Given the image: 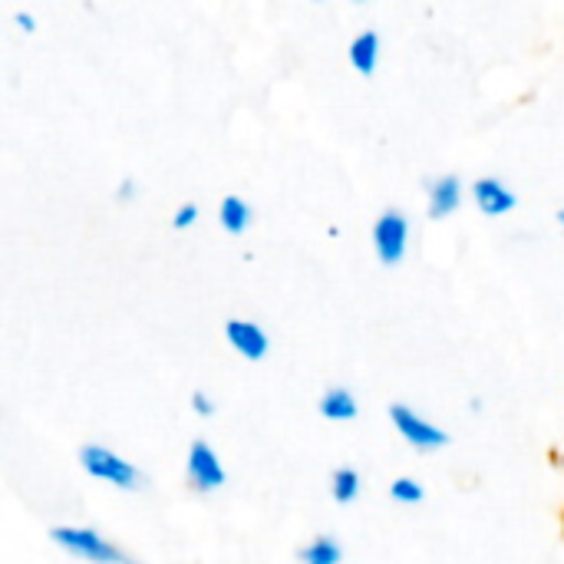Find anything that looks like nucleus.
<instances>
[{
	"mask_svg": "<svg viewBox=\"0 0 564 564\" xmlns=\"http://www.w3.org/2000/svg\"><path fill=\"white\" fill-rule=\"evenodd\" d=\"M347 59L357 73L364 76H373L377 63H380V33L377 30H364L360 36H354L350 50H347Z\"/></svg>",
	"mask_w": 564,
	"mask_h": 564,
	"instance_id": "10",
	"label": "nucleus"
},
{
	"mask_svg": "<svg viewBox=\"0 0 564 564\" xmlns=\"http://www.w3.org/2000/svg\"><path fill=\"white\" fill-rule=\"evenodd\" d=\"M13 20H17V26H20L23 33H33V30H36V17H33L30 10H17Z\"/></svg>",
	"mask_w": 564,
	"mask_h": 564,
	"instance_id": "17",
	"label": "nucleus"
},
{
	"mask_svg": "<svg viewBox=\"0 0 564 564\" xmlns=\"http://www.w3.org/2000/svg\"><path fill=\"white\" fill-rule=\"evenodd\" d=\"M426 188H430V208H426L430 218L440 221V218H449L453 212H459V205H463V182H459V175H443V178L430 182Z\"/></svg>",
	"mask_w": 564,
	"mask_h": 564,
	"instance_id": "8",
	"label": "nucleus"
},
{
	"mask_svg": "<svg viewBox=\"0 0 564 564\" xmlns=\"http://www.w3.org/2000/svg\"><path fill=\"white\" fill-rule=\"evenodd\" d=\"M406 248H410V218L400 208H387L373 225V251L380 264L397 268L406 258Z\"/></svg>",
	"mask_w": 564,
	"mask_h": 564,
	"instance_id": "4",
	"label": "nucleus"
},
{
	"mask_svg": "<svg viewBox=\"0 0 564 564\" xmlns=\"http://www.w3.org/2000/svg\"><path fill=\"white\" fill-rule=\"evenodd\" d=\"M473 202H476V208H479L482 215H489V218H502V215H509V212L519 205L516 192H512L502 178H492V175L473 182Z\"/></svg>",
	"mask_w": 564,
	"mask_h": 564,
	"instance_id": "7",
	"label": "nucleus"
},
{
	"mask_svg": "<svg viewBox=\"0 0 564 564\" xmlns=\"http://www.w3.org/2000/svg\"><path fill=\"white\" fill-rule=\"evenodd\" d=\"M192 410H195L198 416H212V413H215V400H212L205 390H195V393H192Z\"/></svg>",
	"mask_w": 564,
	"mask_h": 564,
	"instance_id": "16",
	"label": "nucleus"
},
{
	"mask_svg": "<svg viewBox=\"0 0 564 564\" xmlns=\"http://www.w3.org/2000/svg\"><path fill=\"white\" fill-rule=\"evenodd\" d=\"M79 466H83L93 479H99V482H106V486H116V489H126V492H135V489L145 486L142 473H139L132 463H126L122 456H116L112 449H106V446H99V443L79 446Z\"/></svg>",
	"mask_w": 564,
	"mask_h": 564,
	"instance_id": "2",
	"label": "nucleus"
},
{
	"mask_svg": "<svg viewBox=\"0 0 564 564\" xmlns=\"http://www.w3.org/2000/svg\"><path fill=\"white\" fill-rule=\"evenodd\" d=\"M390 423H393V430H397L416 453H436V449L449 446V433H446L443 426L423 420V416H420L413 406H406V403H393V406H390Z\"/></svg>",
	"mask_w": 564,
	"mask_h": 564,
	"instance_id": "3",
	"label": "nucleus"
},
{
	"mask_svg": "<svg viewBox=\"0 0 564 564\" xmlns=\"http://www.w3.org/2000/svg\"><path fill=\"white\" fill-rule=\"evenodd\" d=\"M317 410H321V416H327L330 423H347V420H357L360 403H357V397H354L347 387H330V390H324Z\"/></svg>",
	"mask_w": 564,
	"mask_h": 564,
	"instance_id": "9",
	"label": "nucleus"
},
{
	"mask_svg": "<svg viewBox=\"0 0 564 564\" xmlns=\"http://www.w3.org/2000/svg\"><path fill=\"white\" fill-rule=\"evenodd\" d=\"M53 545H59L63 552H69L73 558L89 564H139L132 555H126L119 545H112L106 535H99L96 529H50Z\"/></svg>",
	"mask_w": 564,
	"mask_h": 564,
	"instance_id": "1",
	"label": "nucleus"
},
{
	"mask_svg": "<svg viewBox=\"0 0 564 564\" xmlns=\"http://www.w3.org/2000/svg\"><path fill=\"white\" fill-rule=\"evenodd\" d=\"M185 469H188V486H192L195 492H215V489H221V486L228 482L225 466L218 463L215 449H212L205 440H195V443L188 446V463H185Z\"/></svg>",
	"mask_w": 564,
	"mask_h": 564,
	"instance_id": "5",
	"label": "nucleus"
},
{
	"mask_svg": "<svg viewBox=\"0 0 564 564\" xmlns=\"http://www.w3.org/2000/svg\"><path fill=\"white\" fill-rule=\"evenodd\" d=\"M218 221H221V228H225L228 235H241V231H248V225H251V205H248L245 198H238V195H228V198H221Z\"/></svg>",
	"mask_w": 564,
	"mask_h": 564,
	"instance_id": "12",
	"label": "nucleus"
},
{
	"mask_svg": "<svg viewBox=\"0 0 564 564\" xmlns=\"http://www.w3.org/2000/svg\"><path fill=\"white\" fill-rule=\"evenodd\" d=\"M390 499L400 502V506H420V502L426 499V489H423L416 479L400 476V479H393V486H390Z\"/></svg>",
	"mask_w": 564,
	"mask_h": 564,
	"instance_id": "14",
	"label": "nucleus"
},
{
	"mask_svg": "<svg viewBox=\"0 0 564 564\" xmlns=\"http://www.w3.org/2000/svg\"><path fill=\"white\" fill-rule=\"evenodd\" d=\"M132 195H135V182H132V178H126V182L116 188V198H119V202H129Z\"/></svg>",
	"mask_w": 564,
	"mask_h": 564,
	"instance_id": "18",
	"label": "nucleus"
},
{
	"mask_svg": "<svg viewBox=\"0 0 564 564\" xmlns=\"http://www.w3.org/2000/svg\"><path fill=\"white\" fill-rule=\"evenodd\" d=\"M225 337H228V344L235 347V354H241L245 360H264L268 357V350H271V337H268V330L261 327V324H254V321H245V317H231L228 324H225Z\"/></svg>",
	"mask_w": 564,
	"mask_h": 564,
	"instance_id": "6",
	"label": "nucleus"
},
{
	"mask_svg": "<svg viewBox=\"0 0 564 564\" xmlns=\"http://www.w3.org/2000/svg\"><path fill=\"white\" fill-rule=\"evenodd\" d=\"M198 221V208L192 205V202H185L175 215H172V225L178 228V231H185V228H192Z\"/></svg>",
	"mask_w": 564,
	"mask_h": 564,
	"instance_id": "15",
	"label": "nucleus"
},
{
	"mask_svg": "<svg viewBox=\"0 0 564 564\" xmlns=\"http://www.w3.org/2000/svg\"><path fill=\"white\" fill-rule=\"evenodd\" d=\"M301 564H340L344 562V549L334 535H314L301 552H297Z\"/></svg>",
	"mask_w": 564,
	"mask_h": 564,
	"instance_id": "11",
	"label": "nucleus"
},
{
	"mask_svg": "<svg viewBox=\"0 0 564 564\" xmlns=\"http://www.w3.org/2000/svg\"><path fill=\"white\" fill-rule=\"evenodd\" d=\"M330 496L340 502V506H350L360 499V473L354 466H340L334 476H330Z\"/></svg>",
	"mask_w": 564,
	"mask_h": 564,
	"instance_id": "13",
	"label": "nucleus"
}]
</instances>
